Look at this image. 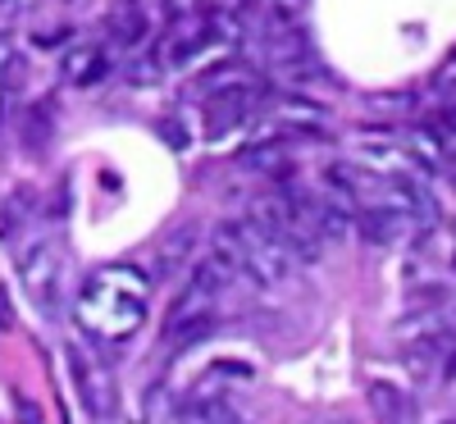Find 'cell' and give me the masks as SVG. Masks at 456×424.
Segmentation results:
<instances>
[{
    "label": "cell",
    "mask_w": 456,
    "mask_h": 424,
    "mask_svg": "<svg viewBox=\"0 0 456 424\" xmlns=\"http://www.w3.org/2000/svg\"><path fill=\"white\" fill-rule=\"evenodd\" d=\"M146 306H151L146 279L128 265H114V269H96L83 283L73 311H78V324L92 338H101L110 347H124L146 329Z\"/></svg>",
    "instance_id": "6da1fadb"
},
{
    "label": "cell",
    "mask_w": 456,
    "mask_h": 424,
    "mask_svg": "<svg viewBox=\"0 0 456 424\" xmlns=\"http://www.w3.org/2000/svg\"><path fill=\"white\" fill-rule=\"evenodd\" d=\"M14 265L28 301L42 311L46 320H60L69 306V274H64V247L55 233H32L14 247Z\"/></svg>",
    "instance_id": "7a4b0ae2"
},
{
    "label": "cell",
    "mask_w": 456,
    "mask_h": 424,
    "mask_svg": "<svg viewBox=\"0 0 456 424\" xmlns=\"http://www.w3.org/2000/svg\"><path fill=\"white\" fill-rule=\"evenodd\" d=\"M228 238H233V251H238V269H242V283H256V288H279L288 274H292V256L256 228L251 219H238V224H224Z\"/></svg>",
    "instance_id": "3957f363"
},
{
    "label": "cell",
    "mask_w": 456,
    "mask_h": 424,
    "mask_svg": "<svg viewBox=\"0 0 456 424\" xmlns=\"http://www.w3.org/2000/svg\"><path fill=\"white\" fill-rule=\"evenodd\" d=\"M64 370L73 379V393H78L83 411L92 415V424H110L119 415V388H114V374L110 365H101L83 342H69L64 347Z\"/></svg>",
    "instance_id": "277c9868"
},
{
    "label": "cell",
    "mask_w": 456,
    "mask_h": 424,
    "mask_svg": "<svg viewBox=\"0 0 456 424\" xmlns=\"http://www.w3.org/2000/svg\"><path fill=\"white\" fill-rule=\"evenodd\" d=\"M265 51H270V64L283 73V78H292V83H306L311 78V69H315V60H311V46H306V37H301L292 23H274V32L265 37Z\"/></svg>",
    "instance_id": "5b68a950"
},
{
    "label": "cell",
    "mask_w": 456,
    "mask_h": 424,
    "mask_svg": "<svg viewBox=\"0 0 456 424\" xmlns=\"http://www.w3.org/2000/svg\"><path fill=\"white\" fill-rule=\"evenodd\" d=\"M251 101H256L251 87H219V92H210V101H206V137L210 142L228 137L251 114Z\"/></svg>",
    "instance_id": "8992f818"
},
{
    "label": "cell",
    "mask_w": 456,
    "mask_h": 424,
    "mask_svg": "<svg viewBox=\"0 0 456 424\" xmlns=\"http://www.w3.org/2000/svg\"><path fill=\"white\" fill-rule=\"evenodd\" d=\"M356 219H361V233L370 242H379V247L406 242V238H415V228H420L411 215H402L393 206H365V210H356Z\"/></svg>",
    "instance_id": "52a82bcc"
},
{
    "label": "cell",
    "mask_w": 456,
    "mask_h": 424,
    "mask_svg": "<svg viewBox=\"0 0 456 424\" xmlns=\"http://www.w3.org/2000/svg\"><path fill=\"white\" fill-rule=\"evenodd\" d=\"M151 32V19H146V5L142 0H114L110 5V37L119 46H142Z\"/></svg>",
    "instance_id": "ba28073f"
},
{
    "label": "cell",
    "mask_w": 456,
    "mask_h": 424,
    "mask_svg": "<svg viewBox=\"0 0 456 424\" xmlns=\"http://www.w3.org/2000/svg\"><path fill=\"white\" fill-rule=\"evenodd\" d=\"M105 73H110V64H105V51L101 46H73L64 55V78L73 87H92V83L105 78Z\"/></svg>",
    "instance_id": "9c48e42d"
},
{
    "label": "cell",
    "mask_w": 456,
    "mask_h": 424,
    "mask_svg": "<svg viewBox=\"0 0 456 424\" xmlns=\"http://www.w3.org/2000/svg\"><path fill=\"white\" fill-rule=\"evenodd\" d=\"M174 424H242L238 406L233 402H224V397H192Z\"/></svg>",
    "instance_id": "30bf717a"
},
{
    "label": "cell",
    "mask_w": 456,
    "mask_h": 424,
    "mask_svg": "<svg viewBox=\"0 0 456 424\" xmlns=\"http://www.w3.org/2000/svg\"><path fill=\"white\" fill-rule=\"evenodd\" d=\"M429 146H434V160H456V110H443L425 124L420 133Z\"/></svg>",
    "instance_id": "8fae6325"
},
{
    "label": "cell",
    "mask_w": 456,
    "mask_h": 424,
    "mask_svg": "<svg viewBox=\"0 0 456 424\" xmlns=\"http://www.w3.org/2000/svg\"><path fill=\"white\" fill-rule=\"evenodd\" d=\"M288 146L283 142H260L256 151H247V156H242V165L247 169H260V174H274V178H283L288 174Z\"/></svg>",
    "instance_id": "7c38bea8"
},
{
    "label": "cell",
    "mask_w": 456,
    "mask_h": 424,
    "mask_svg": "<svg viewBox=\"0 0 456 424\" xmlns=\"http://www.w3.org/2000/svg\"><path fill=\"white\" fill-rule=\"evenodd\" d=\"M160 137L174 146V151H187V128L178 119H160Z\"/></svg>",
    "instance_id": "4fadbf2b"
},
{
    "label": "cell",
    "mask_w": 456,
    "mask_h": 424,
    "mask_svg": "<svg viewBox=\"0 0 456 424\" xmlns=\"http://www.w3.org/2000/svg\"><path fill=\"white\" fill-rule=\"evenodd\" d=\"M306 5H311V0H274V14L283 23H297L301 14H306Z\"/></svg>",
    "instance_id": "5bb4252c"
},
{
    "label": "cell",
    "mask_w": 456,
    "mask_h": 424,
    "mask_svg": "<svg viewBox=\"0 0 456 424\" xmlns=\"http://www.w3.org/2000/svg\"><path fill=\"white\" fill-rule=\"evenodd\" d=\"M14 64V46H10V37H0V69H10Z\"/></svg>",
    "instance_id": "9a60e30c"
},
{
    "label": "cell",
    "mask_w": 456,
    "mask_h": 424,
    "mask_svg": "<svg viewBox=\"0 0 456 424\" xmlns=\"http://www.w3.org/2000/svg\"><path fill=\"white\" fill-rule=\"evenodd\" d=\"M174 10L178 14H197V0H174Z\"/></svg>",
    "instance_id": "2e32d148"
},
{
    "label": "cell",
    "mask_w": 456,
    "mask_h": 424,
    "mask_svg": "<svg viewBox=\"0 0 456 424\" xmlns=\"http://www.w3.org/2000/svg\"><path fill=\"white\" fill-rule=\"evenodd\" d=\"M324 424H356L352 415H333V420H324Z\"/></svg>",
    "instance_id": "e0dca14e"
},
{
    "label": "cell",
    "mask_w": 456,
    "mask_h": 424,
    "mask_svg": "<svg viewBox=\"0 0 456 424\" xmlns=\"http://www.w3.org/2000/svg\"><path fill=\"white\" fill-rule=\"evenodd\" d=\"M447 379H456V352L447 356Z\"/></svg>",
    "instance_id": "ac0fdd59"
},
{
    "label": "cell",
    "mask_w": 456,
    "mask_h": 424,
    "mask_svg": "<svg viewBox=\"0 0 456 424\" xmlns=\"http://www.w3.org/2000/svg\"><path fill=\"white\" fill-rule=\"evenodd\" d=\"M0 105H5V83H0Z\"/></svg>",
    "instance_id": "d6986e66"
},
{
    "label": "cell",
    "mask_w": 456,
    "mask_h": 424,
    "mask_svg": "<svg viewBox=\"0 0 456 424\" xmlns=\"http://www.w3.org/2000/svg\"><path fill=\"white\" fill-rule=\"evenodd\" d=\"M443 424H456V420H443Z\"/></svg>",
    "instance_id": "ffe728a7"
}]
</instances>
